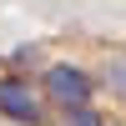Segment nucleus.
<instances>
[{"label":"nucleus","instance_id":"7ed1b4c3","mask_svg":"<svg viewBox=\"0 0 126 126\" xmlns=\"http://www.w3.org/2000/svg\"><path fill=\"white\" fill-rule=\"evenodd\" d=\"M91 76H96V91H106L116 106H126V46L101 50V66L91 71Z\"/></svg>","mask_w":126,"mask_h":126},{"label":"nucleus","instance_id":"f03ea898","mask_svg":"<svg viewBox=\"0 0 126 126\" xmlns=\"http://www.w3.org/2000/svg\"><path fill=\"white\" fill-rule=\"evenodd\" d=\"M0 116L15 126H50V106L40 96V81L20 76V71H5L0 76Z\"/></svg>","mask_w":126,"mask_h":126},{"label":"nucleus","instance_id":"20e7f679","mask_svg":"<svg viewBox=\"0 0 126 126\" xmlns=\"http://www.w3.org/2000/svg\"><path fill=\"white\" fill-rule=\"evenodd\" d=\"M50 126H111L101 116L96 106H76V111H61V116H50Z\"/></svg>","mask_w":126,"mask_h":126},{"label":"nucleus","instance_id":"f257e3e1","mask_svg":"<svg viewBox=\"0 0 126 126\" xmlns=\"http://www.w3.org/2000/svg\"><path fill=\"white\" fill-rule=\"evenodd\" d=\"M40 96H46V106L56 111H76V106H91V96H96V76H91L86 66H76V61H56V66L40 71Z\"/></svg>","mask_w":126,"mask_h":126}]
</instances>
